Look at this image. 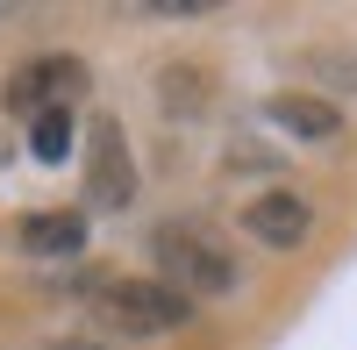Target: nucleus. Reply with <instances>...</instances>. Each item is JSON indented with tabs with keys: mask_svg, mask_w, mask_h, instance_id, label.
Here are the masks:
<instances>
[{
	"mask_svg": "<svg viewBox=\"0 0 357 350\" xmlns=\"http://www.w3.org/2000/svg\"><path fill=\"white\" fill-rule=\"evenodd\" d=\"M29 151H36V165H65L72 158V114H36L29 122Z\"/></svg>",
	"mask_w": 357,
	"mask_h": 350,
	"instance_id": "obj_9",
	"label": "nucleus"
},
{
	"mask_svg": "<svg viewBox=\"0 0 357 350\" xmlns=\"http://www.w3.org/2000/svg\"><path fill=\"white\" fill-rule=\"evenodd\" d=\"M72 100H86V65L65 50H50V57H29V65L0 86V107L8 114H72Z\"/></svg>",
	"mask_w": 357,
	"mask_h": 350,
	"instance_id": "obj_3",
	"label": "nucleus"
},
{
	"mask_svg": "<svg viewBox=\"0 0 357 350\" xmlns=\"http://www.w3.org/2000/svg\"><path fill=\"white\" fill-rule=\"evenodd\" d=\"M243 229L264 243V250H301L314 236V208L301 193H257L250 208H243Z\"/></svg>",
	"mask_w": 357,
	"mask_h": 350,
	"instance_id": "obj_5",
	"label": "nucleus"
},
{
	"mask_svg": "<svg viewBox=\"0 0 357 350\" xmlns=\"http://www.w3.org/2000/svg\"><path fill=\"white\" fill-rule=\"evenodd\" d=\"M158 93H165V107H172V114H207V79H200L193 65H186V72H178V65H172V72H158Z\"/></svg>",
	"mask_w": 357,
	"mask_h": 350,
	"instance_id": "obj_8",
	"label": "nucleus"
},
{
	"mask_svg": "<svg viewBox=\"0 0 357 350\" xmlns=\"http://www.w3.org/2000/svg\"><path fill=\"white\" fill-rule=\"evenodd\" d=\"M86 200L93 208H129L136 200V165H129L122 122H93V143H86Z\"/></svg>",
	"mask_w": 357,
	"mask_h": 350,
	"instance_id": "obj_4",
	"label": "nucleus"
},
{
	"mask_svg": "<svg viewBox=\"0 0 357 350\" xmlns=\"http://www.w3.org/2000/svg\"><path fill=\"white\" fill-rule=\"evenodd\" d=\"M15 243H22L29 257H72V250H86V215H72V208L29 215V222L15 229Z\"/></svg>",
	"mask_w": 357,
	"mask_h": 350,
	"instance_id": "obj_7",
	"label": "nucleus"
},
{
	"mask_svg": "<svg viewBox=\"0 0 357 350\" xmlns=\"http://www.w3.org/2000/svg\"><path fill=\"white\" fill-rule=\"evenodd\" d=\"M264 114H272L286 136H301V143H329V136H343V107L314 100V93H279V100H264Z\"/></svg>",
	"mask_w": 357,
	"mask_h": 350,
	"instance_id": "obj_6",
	"label": "nucleus"
},
{
	"mask_svg": "<svg viewBox=\"0 0 357 350\" xmlns=\"http://www.w3.org/2000/svg\"><path fill=\"white\" fill-rule=\"evenodd\" d=\"M151 257H158V279L172 286V294H207V300H222V294H236L243 286V272H236V257L207 236V229H193V222H172V229H158L151 236Z\"/></svg>",
	"mask_w": 357,
	"mask_h": 350,
	"instance_id": "obj_2",
	"label": "nucleus"
},
{
	"mask_svg": "<svg viewBox=\"0 0 357 350\" xmlns=\"http://www.w3.org/2000/svg\"><path fill=\"white\" fill-rule=\"evenodd\" d=\"M86 314H93L100 336L158 343V336H172V329H186L193 300L172 294L165 279H100V286H86Z\"/></svg>",
	"mask_w": 357,
	"mask_h": 350,
	"instance_id": "obj_1",
	"label": "nucleus"
}]
</instances>
